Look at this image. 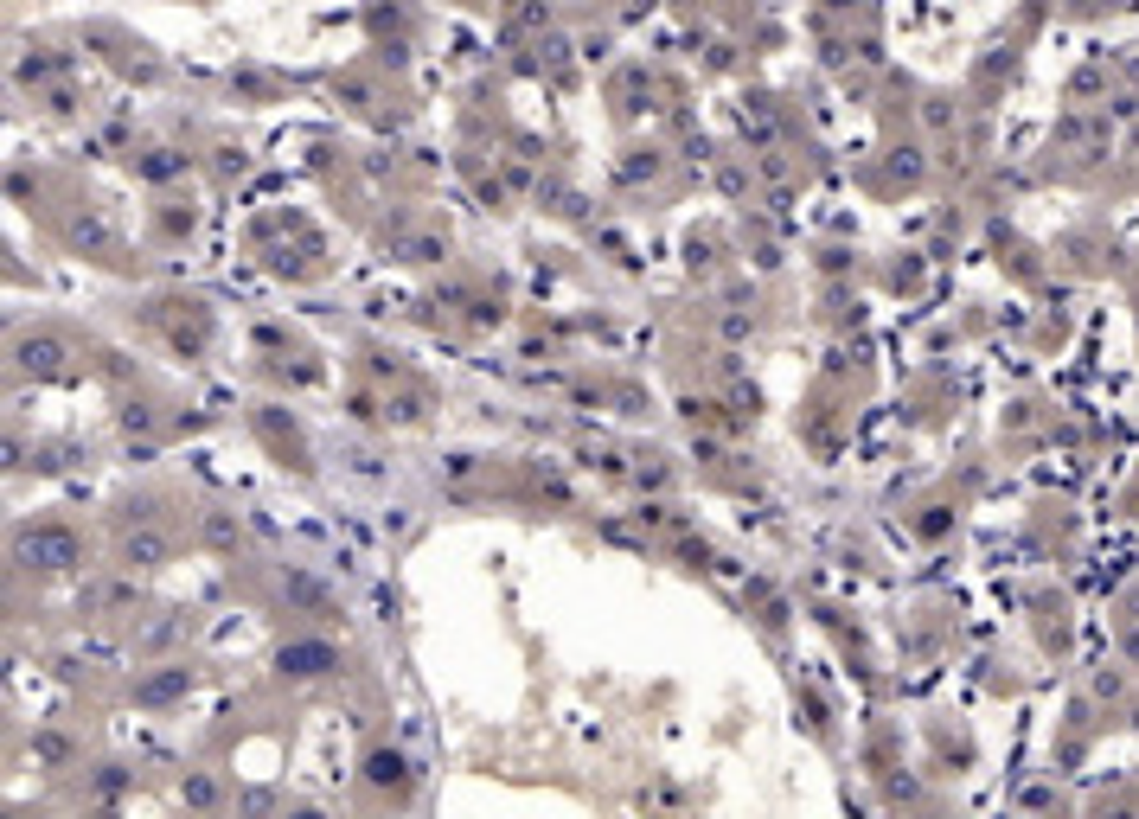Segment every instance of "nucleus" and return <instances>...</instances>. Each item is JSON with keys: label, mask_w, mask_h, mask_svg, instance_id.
Returning <instances> with one entry per match:
<instances>
[{"label": "nucleus", "mask_w": 1139, "mask_h": 819, "mask_svg": "<svg viewBox=\"0 0 1139 819\" xmlns=\"http://www.w3.org/2000/svg\"><path fill=\"white\" fill-rule=\"evenodd\" d=\"M359 775H366L372 794H403V787H410V762H403V749H391V742H378Z\"/></svg>", "instance_id": "nucleus-1"}, {"label": "nucleus", "mask_w": 1139, "mask_h": 819, "mask_svg": "<svg viewBox=\"0 0 1139 819\" xmlns=\"http://www.w3.org/2000/svg\"><path fill=\"white\" fill-rule=\"evenodd\" d=\"M327 665H333L327 647H295V653H282V673H289V679H314V673H327Z\"/></svg>", "instance_id": "nucleus-3"}, {"label": "nucleus", "mask_w": 1139, "mask_h": 819, "mask_svg": "<svg viewBox=\"0 0 1139 819\" xmlns=\"http://www.w3.org/2000/svg\"><path fill=\"white\" fill-rule=\"evenodd\" d=\"M275 819H333L327 806H289V813H275Z\"/></svg>", "instance_id": "nucleus-8"}, {"label": "nucleus", "mask_w": 1139, "mask_h": 819, "mask_svg": "<svg viewBox=\"0 0 1139 819\" xmlns=\"http://www.w3.org/2000/svg\"><path fill=\"white\" fill-rule=\"evenodd\" d=\"M7 819H26V813H7Z\"/></svg>", "instance_id": "nucleus-9"}, {"label": "nucleus", "mask_w": 1139, "mask_h": 819, "mask_svg": "<svg viewBox=\"0 0 1139 819\" xmlns=\"http://www.w3.org/2000/svg\"><path fill=\"white\" fill-rule=\"evenodd\" d=\"M640 800H653V806H666V813H679V787H666V781H660L653 794H640Z\"/></svg>", "instance_id": "nucleus-6"}, {"label": "nucleus", "mask_w": 1139, "mask_h": 819, "mask_svg": "<svg viewBox=\"0 0 1139 819\" xmlns=\"http://www.w3.org/2000/svg\"><path fill=\"white\" fill-rule=\"evenodd\" d=\"M90 787H97V794H122V787H128V768H103Z\"/></svg>", "instance_id": "nucleus-5"}, {"label": "nucleus", "mask_w": 1139, "mask_h": 819, "mask_svg": "<svg viewBox=\"0 0 1139 819\" xmlns=\"http://www.w3.org/2000/svg\"><path fill=\"white\" fill-rule=\"evenodd\" d=\"M180 800H186L192 813H211V806L225 800V781L211 775V768H186V775H180Z\"/></svg>", "instance_id": "nucleus-2"}, {"label": "nucleus", "mask_w": 1139, "mask_h": 819, "mask_svg": "<svg viewBox=\"0 0 1139 819\" xmlns=\"http://www.w3.org/2000/svg\"><path fill=\"white\" fill-rule=\"evenodd\" d=\"M244 813H250V819H269V813H275V794H269V787H250V794H244Z\"/></svg>", "instance_id": "nucleus-4"}, {"label": "nucleus", "mask_w": 1139, "mask_h": 819, "mask_svg": "<svg viewBox=\"0 0 1139 819\" xmlns=\"http://www.w3.org/2000/svg\"><path fill=\"white\" fill-rule=\"evenodd\" d=\"M39 756H45V762H64V756H70V742H64V736H45V742H39Z\"/></svg>", "instance_id": "nucleus-7"}]
</instances>
